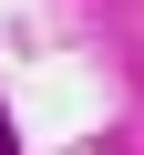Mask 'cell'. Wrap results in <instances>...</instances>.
Returning a JSON list of instances; mask_svg holds the SVG:
<instances>
[{"mask_svg":"<svg viewBox=\"0 0 144 155\" xmlns=\"http://www.w3.org/2000/svg\"><path fill=\"white\" fill-rule=\"evenodd\" d=\"M0 155H21V134H11V104H0Z\"/></svg>","mask_w":144,"mask_h":155,"instance_id":"obj_1","label":"cell"}]
</instances>
